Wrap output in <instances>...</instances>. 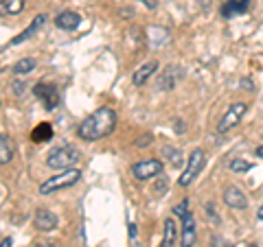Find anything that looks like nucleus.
I'll list each match as a JSON object with an SVG mask.
<instances>
[{
  "mask_svg": "<svg viewBox=\"0 0 263 247\" xmlns=\"http://www.w3.org/2000/svg\"><path fill=\"white\" fill-rule=\"evenodd\" d=\"M35 247H57L55 243H51V241H44V243H37Z\"/></svg>",
  "mask_w": 263,
  "mask_h": 247,
  "instance_id": "obj_26",
  "label": "nucleus"
},
{
  "mask_svg": "<svg viewBox=\"0 0 263 247\" xmlns=\"http://www.w3.org/2000/svg\"><path fill=\"white\" fill-rule=\"evenodd\" d=\"M37 61L33 59V57H22V59H18L13 66H11V72L15 77H24V75H31L33 70H35Z\"/></svg>",
  "mask_w": 263,
  "mask_h": 247,
  "instance_id": "obj_15",
  "label": "nucleus"
},
{
  "mask_svg": "<svg viewBox=\"0 0 263 247\" xmlns=\"http://www.w3.org/2000/svg\"><path fill=\"white\" fill-rule=\"evenodd\" d=\"M241 247H257V245H252V243H243Z\"/></svg>",
  "mask_w": 263,
  "mask_h": 247,
  "instance_id": "obj_31",
  "label": "nucleus"
},
{
  "mask_svg": "<svg viewBox=\"0 0 263 247\" xmlns=\"http://www.w3.org/2000/svg\"><path fill=\"white\" fill-rule=\"evenodd\" d=\"M174 212H176V215H178V217H184V215H186V212H189V210H186V201H182V203H178V205H176V208H174Z\"/></svg>",
  "mask_w": 263,
  "mask_h": 247,
  "instance_id": "obj_22",
  "label": "nucleus"
},
{
  "mask_svg": "<svg viewBox=\"0 0 263 247\" xmlns=\"http://www.w3.org/2000/svg\"><path fill=\"white\" fill-rule=\"evenodd\" d=\"M147 145H152V136H143V138H138L136 147H147Z\"/></svg>",
  "mask_w": 263,
  "mask_h": 247,
  "instance_id": "obj_23",
  "label": "nucleus"
},
{
  "mask_svg": "<svg viewBox=\"0 0 263 247\" xmlns=\"http://www.w3.org/2000/svg\"><path fill=\"white\" fill-rule=\"evenodd\" d=\"M11 162V145H9V136L3 134L0 138V164H9Z\"/></svg>",
  "mask_w": 263,
  "mask_h": 247,
  "instance_id": "obj_19",
  "label": "nucleus"
},
{
  "mask_svg": "<svg viewBox=\"0 0 263 247\" xmlns=\"http://www.w3.org/2000/svg\"><path fill=\"white\" fill-rule=\"evenodd\" d=\"M132 175H134L138 182L154 179V177L162 175V162L160 160H141L132 167Z\"/></svg>",
  "mask_w": 263,
  "mask_h": 247,
  "instance_id": "obj_6",
  "label": "nucleus"
},
{
  "mask_svg": "<svg viewBox=\"0 0 263 247\" xmlns=\"http://www.w3.org/2000/svg\"><path fill=\"white\" fill-rule=\"evenodd\" d=\"M224 203L233 210H246L248 208V197H246L237 186H228L224 191Z\"/></svg>",
  "mask_w": 263,
  "mask_h": 247,
  "instance_id": "obj_11",
  "label": "nucleus"
},
{
  "mask_svg": "<svg viewBox=\"0 0 263 247\" xmlns=\"http://www.w3.org/2000/svg\"><path fill=\"white\" fill-rule=\"evenodd\" d=\"M22 9H24V0H3V5H0L3 15H18Z\"/></svg>",
  "mask_w": 263,
  "mask_h": 247,
  "instance_id": "obj_17",
  "label": "nucleus"
},
{
  "mask_svg": "<svg viewBox=\"0 0 263 247\" xmlns=\"http://www.w3.org/2000/svg\"><path fill=\"white\" fill-rule=\"evenodd\" d=\"M77 162H79V151L72 145H60L48 151V155H46V167L53 171L72 169Z\"/></svg>",
  "mask_w": 263,
  "mask_h": 247,
  "instance_id": "obj_2",
  "label": "nucleus"
},
{
  "mask_svg": "<svg viewBox=\"0 0 263 247\" xmlns=\"http://www.w3.org/2000/svg\"><path fill=\"white\" fill-rule=\"evenodd\" d=\"M33 225H35L40 232H53L57 228V215L48 208H37L35 215H33Z\"/></svg>",
  "mask_w": 263,
  "mask_h": 247,
  "instance_id": "obj_8",
  "label": "nucleus"
},
{
  "mask_svg": "<svg viewBox=\"0 0 263 247\" xmlns=\"http://www.w3.org/2000/svg\"><path fill=\"white\" fill-rule=\"evenodd\" d=\"M114 127H117V112L108 108V105H103V108L88 114V116L79 122L77 136L81 140H86V142H97V140L110 136Z\"/></svg>",
  "mask_w": 263,
  "mask_h": 247,
  "instance_id": "obj_1",
  "label": "nucleus"
},
{
  "mask_svg": "<svg viewBox=\"0 0 263 247\" xmlns=\"http://www.w3.org/2000/svg\"><path fill=\"white\" fill-rule=\"evenodd\" d=\"M197 238V230H195V219L191 212H186L182 217V230H180V247H193Z\"/></svg>",
  "mask_w": 263,
  "mask_h": 247,
  "instance_id": "obj_9",
  "label": "nucleus"
},
{
  "mask_svg": "<svg viewBox=\"0 0 263 247\" xmlns=\"http://www.w3.org/2000/svg\"><path fill=\"white\" fill-rule=\"evenodd\" d=\"M141 3L147 7V9H156V7H158V0H141Z\"/></svg>",
  "mask_w": 263,
  "mask_h": 247,
  "instance_id": "obj_24",
  "label": "nucleus"
},
{
  "mask_svg": "<svg viewBox=\"0 0 263 247\" xmlns=\"http://www.w3.org/2000/svg\"><path fill=\"white\" fill-rule=\"evenodd\" d=\"M13 92H15V94H22V92H24V84L15 81V84H13Z\"/></svg>",
  "mask_w": 263,
  "mask_h": 247,
  "instance_id": "obj_25",
  "label": "nucleus"
},
{
  "mask_svg": "<svg viewBox=\"0 0 263 247\" xmlns=\"http://www.w3.org/2000/svg\"><path fill=\"white\" fill-rule=\"evenodd\" d=\"M257 155H259V158H263V145H261L259 149H257Z\"/></svg>",
  "mask_w": 263,
  "mask_h": 247,
  "instance_id": "obj_30",
  "label": "nucleus"
},
{
  "mask_svg": "<svg viewBox=\"0 0 263 247\" xmlns=\"http://www.w3.org/2000/svg\"><path fill=\"white\" fill-rule=\"evenodd\" d=\"M53 136V129H51V125L48 122H42V125H37L35 129H33V134H31V138L35 140V142H44V140H48Z\"/></svg>",
  "mask_w": 263,
  "mask_h": 247,
  "instance_id": "obj_18",
  "label": "nucleus"
},
{
  "mask_svg": "<svg viewBox=\"0 0 263 247\" xmlns=\"http://www.w3.org/2000/svg\"><path fill=\"white\" fill-rule=\"evenodd\" d=\"M164 155H167V158L171 160V164H174V167H180V164H182V153H180L178 149H174V147H164Z\"/></svg>",
  "mask_w": 263,
  "mask_h": 247,
  "instance_id": "obj_21",
  "label": "nucleus"
},
{
  "mask_svg": "<svg viewBox=\"0 0 263 247\" xmlns=\"http://www.w3.org/2000/svg\"><path fill=\"white\" fill-rule=\"evenodd\" d=\"M176 221L174 219H164V236H162V247H174L176 243Z\"/></svg>",
  "mask_w": 263,
  "mask_h": 247,
  "instance_id": "obj_16",
  "label": "nucleus"
},
{
  "mask_svg": "<svg viewBox=\"0 0 263 247\" xmlns=\"http://www.w3.org/2000/svg\"><path fill=\"white\" fill-rule=\"evenodd\" d=\"M0 247H11V238H3V245Z\"/></svg>",
  "mask_w": 263,
  "mask_h": 247,
  "instance_id": "obj_27",
  "label": "nucleus"
},
{
  "mask_svg": "<svg viewBox=\"0 0 263 247\" xmlns=\"http://www.w3.org/2000/svg\"><path fill=\"white\" fill-rule=\"evenodd\" d=\"M156 70H158V61H156V59H152V61H145V64L141 66V68L134 70V75H132V84H134L136 88L145 86L147 81H149V77L154 75Z\"/></svg>",
  "mask_w": 263,
  "mask_h": 247,
  "instance_id": "obj_12",
  "label": "nucleus"
},
{
  "mask_svg": "<svg viewBox=\"0 0 263 247\" xmlns=\"http://www.w3.org/2000/svg\"><path fill=\"white\" fill-rule=\"evenodd\" d=\"M46 22H48V15H46V13H37L35 18L31 20L29 27L24 29V31L20 33V35H15V37L11 39V44H22V42H27V39H31V37L35 35V33H37L40 29L46 27Z\"/></svg>",
  "mask_w": 263,
  "mask_h": 247,
  "instance_id": "obj_10",
  "label": "nucleus"
},
{
  "mask_svg": "<svg viewBox=\"0 0 263 247\" xmlns=\"http://www.w3.org/2000/svg\"><path fill=\"white\" fill-rule=\"evenodd\" d=\"M204 164H206V153H204L202 149H193L191 155H189V160H186L184 173L178 179V184L180 186H191L195 182V177L204 171Z\"/></svg>",
  "mask_w": 263,
  "mask_h": 247,
  "instance_id": "obj_4",
  "label": "nucleus"
},
{
  "mask_svg": "<svg viewBox=\"0 0 263 247\" xmlns=\"http://www.w3.org/2000/svg\"><path fill=\"white\" fill-rule=\"evenodd\" d=\"M79 179H81L79 169H75V167L66 169V171L60 173V175H53V177L44 179V182L40 184V195H53L57 191H64V188H70V186H75Z\"/></svg>",
  "mask_w": 263,
  "mask_h": 247,
  "instance_id": "obj_3",
  "label": "nucleus"
},
{
  "mask_svg": "<svg viewBox=\"0 0 263 247\" xmlns=\"http://www.w3.org/2000/svg\"><path fill=\"white\" fill-rule=\"evenodd\" d=\"M55 24H57V29H62V31H75L81 24V15L75 11H62L55 18Z\"/></svg>",
  "mask_w": 263,
  "mask_h": 247,
  "instance_id": "obj_13",
  "label": "nucleus"
},
{
  "mask_svg": "<svg viewBox=\"0 0 263 247\" xmlns=\"http://www.w3.org/2000/svg\"><path fill=\"white\" fill-rule=\"evenodd\" d=\"M33 92H35V96L44 103V108L48 112H53L57 105H60V92H57V88L51 86V84H44V81H40V84L33 88Z\"/></svg>",
  "mask_w": 263,
  "mask_h": 247,
  "instance_id": "obj_7",
  "label": "nucleus"
},
{
  "mask_svg": "<svg viewBox=\"0 0 263 247\" xmlns=\"http://www.w3.org/2000/svg\"><path fill=\"white\" fill-rule=\"evenodd\" d=\"M129 236H136V225H129Z\"/></svg>",
  "mask_w": 263,
  "mask_h": 247,
  "instance_id": "obj_28",
  "label": "nucleus"
},
{
  "mask_svg": "<svg viewBox=\"0 0 263 247\" xmlns=\"http://www.w3.org/2000/svg\"><path fill=\"white\" fill-rule=\"evenodd\" d=\"M230 171L233 173H237V175H239V173H248L250 169H252V164L250 162H246V160H241V158H235V160H230Z\"/></svg>",
  "mask_w": 263,
  "mask_h": 247,
  "instance_id": "obj_20",
  "label": "nucleus"
},
{
  "mask_svg": "<svg viewBox=\"0 0 263 247\" xmlns=\"http://www.w3.org/2000/svg\"><path fill=\"white\" fill-rule=\"evenodd\" d=\"M250 0H228V3L221 7V15L224 18H235V15H241L248 11Z\"/></svg>",
  "mask_w": 263,
  "mask_h": 247,
  "instance_id": "obj_14",
  "label": "nucleus"
},
{
  "mask_svg": "<svg viewBox=\"0 0 263 247\" xmlns=\"http://www.w3.org/2000/svg\"><path fill=\"white\" fill-rule=\"evenodd\" d=\"M257 217L263 221V203H261V208H259V212H257Z\"/></svg>",
  "mask_w": 263,
  "mask_h": 247,
  "instance_id": "obj_29",
  "label": "nucleus"
},
{
  "mask_svg": "<svg viewBox=\"0 0 263 247\" xmlns=\"http://www.w3.org/2000/svg\"><path fill=\"white\" fill-rule=\"evenodd\" d=\"M246 112H248V105H246V103H233V105H228L226 114L217 122V131H219V134H228L230 129L237 127L241 122Z\"/></svg>",
  "mask_w": 263,
  "mask_h": 247,
  "instance_id": "obj_5",
  "label": "nucleus"
}]
</instances>
